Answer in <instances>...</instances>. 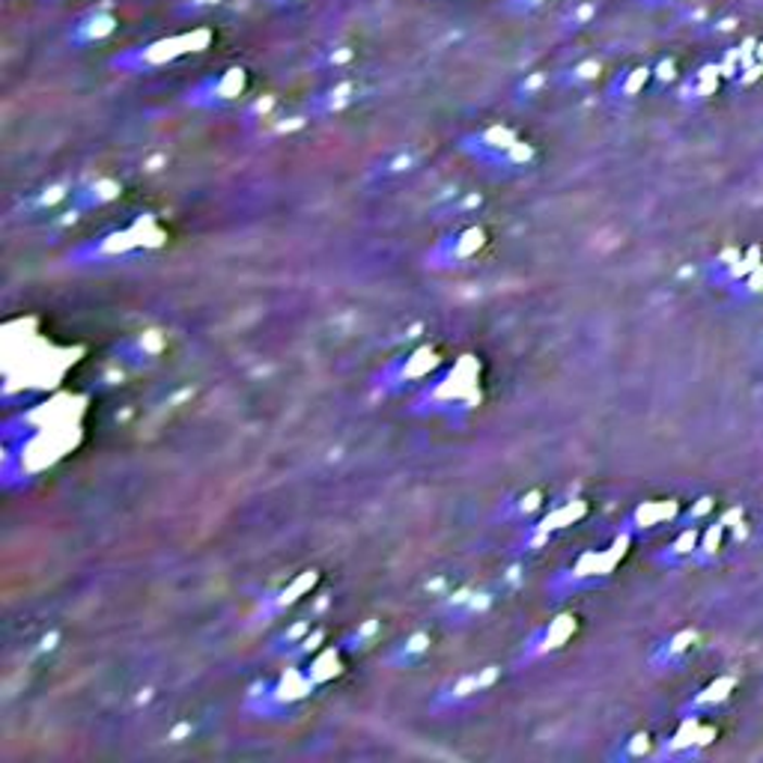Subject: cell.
<instances>
[{
	"instance_id": "6da1fadb",
	"label": "cell",
	"mask_w": 763,
	"mask_h": 763,
	"mask_svg": "<svg viewBox=\"0 0 763 763\" xmlns=\"http://www.w3.org/2000/svg\"><path fill=\"white\" fill-rule=\"evenodd\" d=\"M209 34L207 27H197L191 34H179V36H162V39H152L147 46H135L128 48L126 54H120L114 60L116 66H126V70L135 72H147V70H159L164 63L171 60L183 58V54H191V51H203L209 46Z\"/></svg>"
},
{
	"instance_id": "7a4b0ae2",
	"label": "cell",
	"mask_w": 763,
	"mask_h": 763,
	"mask_svg": "<svg viewBox=\"0 0 763 763\" xmlns=\"http://www.w3.org/2000/svg\"><path fill=\"white\" fill-rule=\"evenodd\" d=\"M116 24H120V15L111 7H96V10H87L72 22L70 39L75 46H93V42H102V39L114 34Z\"/></svg>"
},
{
	"instance_id": "3957f363",
	"label": "cell",
	"mask_w": 763,
	"mask_h": 763,
	"mask_svg": "<svg viewBox=\"0 0 763 763\" xmlns=\"http://www.w3.org/2000/svg\"><path fill=\"white\" fill-rule=\"evenodd\" d=\"M593 15H597V3H590V0H581V3H576V10L567 12V18H564V24H570V27H585V24L593 22Z\"/></svg>"
},
{
	"instance_id": "277c9868",
	"label": "cell",
	"mask_w": 763,
	"mask_h": 763,
	"mask_svg": "<svg viewBox=\"0 0 763 763\" xmlns=\"http://www.w3.org/2000/svg\"><path fill=\"white\" fill-rule=\"evenodd\" d=\"M543 3L546 0H508V7L513 12H534V10H540Z\"/></svg>"
},
{
	"instance_id": "5b68a950",
	"label": "cell",
	"mask_w": 763,
	"mask_h": 763,
	"mask_svg": "<svg viewBox=\"0 0 763 763\" xmlns=\"http://www.w3.org/2000/svg\"><path fill=\"white\" fill-rule=\"evenodd\" d=\"M641 3H648V7H662V3H674V0H641Z\"/></svg>"
},
{
	"instance_id": "8992f818",
	"label": "cell",
	"mask_w": 763,
	"mask_h": 763,
	"mask_svg": "<svg viewBox=\"0 0 763 763\" xmlns=\"http://www.w3.org/2000/svg\"><path fill=\"white\" fill-rule=\"evenodd\" d=\"M272 3H278V7H287V3H299V0H272Z\"/></svg>"
}]
</instances>
